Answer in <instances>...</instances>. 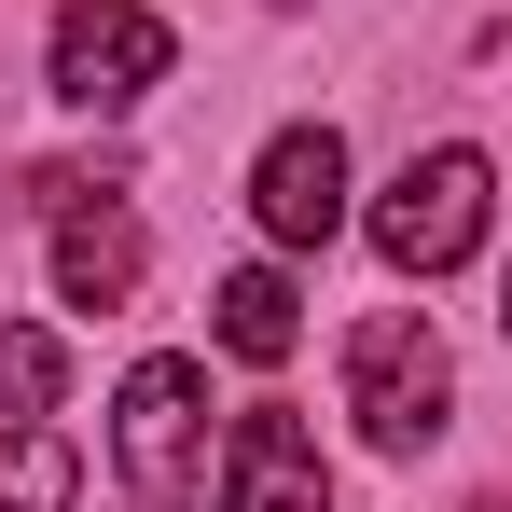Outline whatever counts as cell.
I'll return each mask as SVG.
<instances>
[{"label":"cell","mask_w":512,"mask_h":512,"mask_svg":"<svg viewBox=\"0 0 512 512\" xmlns=\"http://www.w3.org/2000/svg\"><path fill=\"white\" fill-rule=\"evenodd\" d=\"M250 208H263L277 250H333L346 236V139L333 125H277L263 167H250Z\"/></svg>","instance_id":"cell-5"},{"label":"cell","mask_w":512,"mask_h":512,"mask_svg":"<svg viewBox=\"0 0 512 512\" xmlns=\"http://www.w3.org/2000/svg\"><path fill=\"white\" fill-rule=\"evenodd\" d=\"M70 443L56 429H0V512H70Z\"/></svg>","instance_id":"cell-10"},{"label":"cell","mask_w":512,"mask_h":512,"mask_svg":"<svg viewBox=\"0 0 512 512\" xmlns=\"http://www.w3.org/2000/svg\"><path fill=\"white\" fill-rule=\"evenodd\" d=\"M56 388H70V346L42 333V319H0V429H42Z\"/></svg>","instance_id":"cell-9"},{"label":"cell","mask_w":512,"mask_h":512,"mask_svg":"<svg viewBox=\"0 0 512 512\" xmlns=\"http://www.w3.org/2000/svg\"><path fill=\"white\" fill-rule=\"evenodd\" d=\"M111 471H125V512H194L208 499V374H194V360H139V374H125Z\"/></svg>","instance_id":"cell-1"},{"label":"cell","mask_w":512,"mask_h":512,"mask_svg":"<svg viewBox=\"0 0 512 512\" xmlns=\"http://www.w3.org/2000/svg\"><path fill=\"white\" fill-rule=\"evenodd\" d=\"M208 333L236 346V360H263V374H277V360L305 346V291H291L277 263H236V277L208 291Z\"/></svg>","instance_id":"cell-8"},{"label":"cell","mask_w":512,"mask_h":512,"mask_svg":"<svg viewBox=\"0 0 512 512\" xmlns=\"http://www.w3.org/2000/svg\"><path fill=\"white\" fill-rule=\"evenodd\" d=\"M374 250L402 263V277H443V263H471L485 250V153H416V167L374 194Z\"/></svg>","instance_id":"cell-4"},{"label":"cell","mask_w":512,"mask_h":512,"mask_svg":"<svg viewBox=\"0 0 512 512\" xmlns=\"http://www.w3.org/2000/svg\"><path fill=\"white\" fill-rule=\"evenodd\" d=\"M499 319H512V305H499Z\"/></svg>","instance_id":"cell-11"},{"label":"cell","mask_w":512,"mask_h":512,"mask_svg":"<svg viewBox=\"0 0 512 512\" xmlns=\"http://www.w3.org/2000/svg\"><path fill=\"white\" fill-rule=\"evenodd\" d=\"M139 263H153V236H139V222H125L111 194L56 208V305H97V319H111V305L139 291Z\"/></svg>","instance_id":"cell-7"},{"label":"cell","mask_w":512,"mask_h":512,"mask_svg":"<svg viewBox=\"0 0 512 512\" xmlns=\"http://www.w3.org/2000/svg\"><path fill=\"white\" fill-rule=\"evenodd\" d=\"M167 14L153 0H70L56 14V42H42V70H56V97L70 111H139V97L167 84Z\"/></svg>","instance_id":"cell-3"},{"label":"cell","mask_w":512,"mask_h":512,"mask_svg":"<svg viewBox=\"0 0 512 512\" xmlns=\"http://www.w3.org/2000/svg\"><path fill=\"white\" fill-rule=\"evenodd\" d=\"M443 402H457V360H443V333H429L416 305H374V319L346 333V416L374 429L388 457H416L429 429H443Z\"/></svg>","instance_id":"cell-2"},{"label":"cell","mask_w":512,"mask_h":512,"mask_svg":"<svg viewBox=\"0 0 512 512\" xmlns=\"http://www.w3.org/2000/svg\"><path fill=\"white\" fill-rule=\"evenodd\" d=\"M222 512H333V471H319V429L291 402H250L236 443H222Z\"/></svg>","instance_id":"cell-6"}]
</instances>
